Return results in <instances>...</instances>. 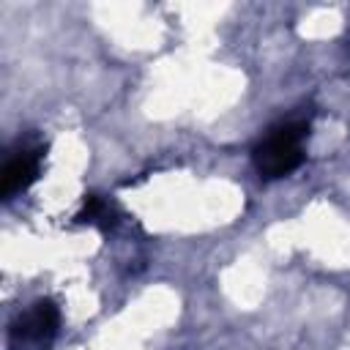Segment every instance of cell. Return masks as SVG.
Instances as JSON below:
<instances>
[{
    "mask_svg": "<svg viewBox=\"0 0 350 350\" xmlns=\"http://www.w3.org/2000/svg\"><path fill=\"white\" fill-rule=\"evenodd\" d=\"M309 134V123H287L273 129L254 148V167L262 178H282L293 172L304 161V139Z\"/></svg>",
    "mask_w": 350,
    "mask_h": 350,
    "instance_id": "6da1fadb",
    "label": "cell"
},
{
    "mask_svg": "<svg viewBox=\"0 0 350 350\" xmlns=\"http://www.w3.org/2000/svg\"><path fill=\"white\" fill-rule=\"evenodd\" d=\"M57 323H60L57 306L52 301H38V304H33L30 312H25L14 323L11 342H14V347H38V345H46L57 334Z\"/></svg>",
    "mask_w": 350,
    "mask_h": 350,
    "instance_id": "7a4b0ae2",
    "label": "cell"
},
{
    "mask_svg": "<svg viewBox=\"0 0 350 350\" xmlns=\"http://www.w3.org/2000/svg\"><path fill=\"white\" fill-rule=\"evenodd\" d=\"M38 172H41V150H25L22 156H16L5 164L3 178H0V194L5 200H11L22 189H27L38 178Z\"/></svg>",
    "mask_w": 350,
    "mask_h": 350,
    "instance_id": "3957f363",
    "label": "cell"
},
{
    "mask_svg": "<svg viewBox=\"0 0 350 350\" xmlns=\"http://www.w3.org/2000/svg\"><path fill=\"white\" fill-rule=\"evenodd\" d=\"M107 216L109 213V205L101 200V197H88L85 200V208L79 213V221H90V224H107Z\"/></svg>",
    "mask_w": 350,
    "mask_h": 350,
    "instance_id": "277c9868",
    "label": "cell"
}]
</instances>
